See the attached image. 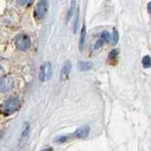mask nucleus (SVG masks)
I'll list each match as a JSON object with an SVG mask.
<instances>
[{"mask_svg":"<svg viewBox=\"0 0 151 151\" xmlns=\"http://www.w3.org/2000/svg\"><path fill=\"white\" fill-rule=\"evenodd\" d=\"M20 108V101L16 97L9 98L1 106V111L4 115H11L17 111Z\"/></svg>","mask_w":151,"mask_h":151,"instance_id":"1","label":"nucleus"},{"mask_svg":"<svg viewBox=\"0 0 151 151\" xmlns=\"http://www.w3.org/2000/svg\"><path fill=\"white\" fill-rule=\"evenodd\" d=\"M15 45L21 51H26L31 46L30 38L26 34H20L15 38Z\"/></svg>","mask_w":151,"mask_h":151,"instance_id":"2","label":"nucleus"},{"mask_svg":"<svg viewBox=\"0 0 151 151\" xmlns=\"http://www.w3.org/2000/svg\"><path fill=\"white\" fill-rule=\"evenodd\" d=\"M48 9V2L47 0H40L35 7V16L38 19H42Z\"/></svg>","mask_w":151,"mask_h":151,"instance_id":"3","label":"nucleus"},{"mask_svg":"<svg viewBox=\"0 0 151 151\" xmlns=\"http://www.w3.org/2000/svg\"><path fill=\"white\" fill-rule=\"evenodd\" d=\"M52 75V66L49 61H46L42 66L41 67V71H40V75H39V78L41 81H45V80H48L51 78Z\"/></svg>","mask_w":151,"mask_h":151,"instance_id":"4","label":"nucleus"},{"mask_svg":"<svg viewBox=\"0 0 151 151\" xmlns=\"http://www.w3.org/2000/svg\"><path fill=\"white\" fill-rule=\"evenodd\" d=\"M14 86V80L11 77H4L1 79V92L6 93L12 90Z\"/></svg>","mask_w":151,"mask_h":151,"instance_id":"5","label":"nucleus"},{"mask_svg":"<svg viewBox=\"0 0 151 151\" xmlns=\"http://www.w3.org/2000/svg\"><path fill=\"white\" fill-rule=\"evenodd\" d=\"M71 69H72V64L69 60L65 61V63L63 66V69L60 71V78L61 81H64L68 78H69V75L71 72Z\"/></svg>","mask_w":151,"mask_h":151,"instance_id":"6","label":"nucleus"},{"mask_svg":"<svg viewBox=\"0 0 151 151\" xmlns=\"http://www.w3.org/2000/svg\"><path fill=\"white\" fill-rule=\"evenodd\" d=\"M89 131H90V127L83 126L76 130L74 136L77 137V138H85V137L89 134Z\"/></svg>","mask_w":151,"mask_h":151,"instance_id":"7","label":"nucleus"},{"mask_svg":"<svg viewBox=\"0 0 151 151\" xmlns=\"http://www.w3.org/2000/svg\"><path fill=\"white\" fill-rule=\"evenodd\" d=\"M85 39H86V27H85V25H83L82 28H81V34H80V41H79L80 49H81L82 46L84 45Z\"/></svg>","mask_w":151,"mask_h":151,"instance_id":"8","label":"nucleus"},{"mask_svg":"<svg viewBox=\"0 0 151 151\" xmlns=\"http://www.w3.org/2000/svg\"><path fill=\"white\" fill-rule=\"evenodd\" d=\"M78 67L81 71H88L92 68V63L89 61H80L78 63Z\"/></svg>","mask_w":151,"mask_h":151,"instance_id":"9","label":"nucleus"},{"mask_svg":"<svg viewBox=\"0 0 151 151\" xmlns=\"http://www.w3.org/2000/svg\"><path fill=\"white\" fill-rule=\"evenodd\" d=\"M76 9V1H72V4H71V7L69 9V12L67 14V17H66V21H69L72 15L74 14V12Z\"/></svg>","mask_w":151,"mask_h":151,"instance_id":"10","label":"nucleus"},{"mask_svg":"<svg viewBox=\"0 0 151 151\" xmlns=\"http://www.w3.org/2000/svg\"><path fill=\"white\" fill-rule=\"evenodd\" d=\"M143 66L145 68H149L151 66V58L149 56H145L143 59Z\"/></svg>","mask_w":151,"mask_h":151,"instance_id":"11","label":"nucleus"},{"mask_svg":"<svg viewBox=\"0 0 151 151\" xmlns=\"http://www.w3.org/2000/svg\"><path fill=\"white\" fill-rule=\"evenodd\" d=\"M78 20H79V11H78V9H77V13H76V19H75V23H74V32L75 33H77V31H78Z\"/></svg>","mask_w":151,"mask_h":151,"instance_id":"12","label":"nucleus"},{"mask_svg":"<svg viewBox=\"0 0 151 151\" xmlns=\"http://www.w3.org/2000/svg\"><path fill=\"white\" fill-rule=\"evenodd\" d=\"M100 39H101L104 42H110V40H111V35H110V33H109L108 31H103V32H102V34H101V38H100Z\"/></svg>","mask_w":151,"mask_h":151,"instance_id":"13","label":"nucleus"},{"mask_svg":"<svg viewBox=\"0 0 151 151\" xmlns=\"http://www.w3.org/2000/svg\"><path fill=\"white\" fill-rule=\"evenodd\" d=\"M118 39H119V36H118V32L116 30L113 31L112 33V45H115L118 42Z\"/></svg>","mask_w":151,"mask_h":151,"instance_id":"14","label":"nucleus"},{"mask_svg":"<svg viewBox=\"0 0 151 151\" xmlns=\"http://www.w3.org/2000/svg\"><path fill=\"white\" fill-rule=\"evenodd\" d=\"M34 0H17V2L19 5H22V6H26V5L31 4Z\"/></svg>","mask_w":151,"mask_h":151,"instance_id":"15","label":"nucleus"},{"mask_svg":"<svg viewBox=\"0 0 151 151\" xmlns=\"http://www.w3.org/2000/svg\"><path fill=\"white\" fill-rule=\"evenodd\" d=\"M69 139L68 136H61V137H59L58 139H56V143H64Z\"/></svg>","mask_w":151,"mask_h":151,"instance_id":"16","label":"nucleus"},{"mask_svg":"<svg viewBox=\"0 0 151 151\" xmlns=\"http://www.w3.org/2000/svg\"><path fill=\"white\" fill-rule=\"evenodd\" d=\"M42 151H53V149H52L51 147H48V148H45V149H42Z\"/></svg>","mask_w":151,"mask_h":151,"instance_id":"17","label":"nucleus"},{"mask_svg":"<svg viewBox=\"0 0 151 151\" xmlns=\"http://www.w3.org/2000/svg\"><path fill=\"white\" fill-rule=\"evenodd\" d=\"M147 7H148V11H149V12H150V14H151V2L148 4V6H147Z\"/></svg>","mask_w":151,"mask_h":151,"instance_id":"18","label":"nucleus"}]
</instances>
